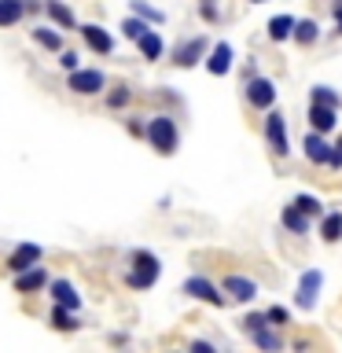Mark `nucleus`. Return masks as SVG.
<instances>
[{"mask_svg":"<svg viewBox=\"0 0 342 353\" xmlns=\"http://www.w3.org/2000/svg\"><path fill=\"white\" fill-rule=\"evenodd\" d=\"M159 272H162L159 258H154L151 250H137L132 254V269L125 272V283L132 291H148V287H154V280H159Z\"/></svg>","mask_w":342,"mask_h":353,"instance_id":"obj_1","label":"nucleus"},{"mask_svg":"<svg viewBox=\"0 0 342 353\" xmlns=\"http://www.w3.org/2000/svg\"><path fill=\"white\" fill-rule=\"evenodd\" d=\"M148 140L159 154H173L177 143H181V132H177V121L170 114H159L148 121Z\"/></svg>","mask_w":342,"mask_h":353,"instance_id":"obj_2","label":"nucleus"},{"mask_svg":"<svg viewBox=\"0 0 342 353\" xmlns=\"http://www.w3.org/2000/svg\"><path fill=\"white\" fill-rule=\"evenodd\" d=\"M243 331L250 335V342L258 350H283V339L272 331V320L265 316V313H250V316H243Z\"/></svg>","mask_w":342,"mask_h":353,"instance_id":"obj_3","label":"nucleus"},{"mask_svg":"<svg viewBox=\"0 0 342 353\" xmlns=\"http://www.w3.org/2000/svg\"><path fill=\"white\" fill-rule=\"evenodd\" d=\"M103 85H107V77L99 70H70V77H66V88L77 96H96Z\"/></svg>","mask_w":342,"mask_h":353,"instance_id":"obj_4","label":"nucleus"},{"mask_svg":"<svg viewBox=\"0 0 342 353\" xmlns=\"http://www.w3.org/2000/svg\"><path fill=\"white\" fill-rule=\"evenodd\" d=\"M320 283H324V272H320V269H309V272H302V280H298V294H294V302L302 305V309H313V305H316V294H320Z\"/></svg>","mask_w":342,"mask_h":353,"instance_id":"obj_5","label":"nucleus"},{"mask_svg":"<svg viewBox=\"0 0 342 353\" xmlns=\"http://www.w3.org/2000/svg\"><path fill=\"white\" fill-rule=\"evenodd\" d=\"M247 99H250V107L269 110L276 103V85L269 81V77H250L247 81Z\"/></svg>","mask_w":342,"mask_h":353,"instance_id":"obj_6","label":"nucleus"},{"mask_svg":"<svg viewBox=\"0 0 342 353\" xmlns=\"http://www.w3.org/2000/svg\"><path fill=\"white\" fill-rule=\"evenodd\" d=\"M184 294L199 298V302H210V305H225V294H221L210 280H203V276H192V280H184Z\"/></svg>","mask_w":342,"mask_h":353,"instance_id":"obj_7","label":"nucleus"},{"mask_svg":"<svg viewBox=\"0 0 342 353\" xmlns=\"http://www.w3.org/2000/svg\"><path fill=\"white\" fill-rule=\"evenodd\" d=\"M37 261H41L37 243H19V247L11 250V258H8V272H22V269H30V265H37Z\"/></svg>","mask_w":342,"mask_h":353,"instance_id":"obj_8","label":"nucleus"},{"mask_svg":"<svg viewBox=\"0 0 342 353\" xmlns=\"http://www.w3.org/2000/svg\"><path fill=\"white\" fill-rule=\"evenodd\" d=\"M81 37H85V44L92 52H99V55H110L114 52V37L103 30V26H96V22H88V26H81Z\"/></svg>","mask_w":342,"mask_h":353,"instance_id":"obj_9","label":"nucleus"},{"mask_svg":"<svg viewBox=\"0 0 342 353\" xmlns=\"http://www.w3.org/2000/svg\"><path fill=\"white\" fill-rule=\"evenodd\" d=\"M309 125L316 132H331L339 125V107H328V103H309Z\"/></svg>","mask_w":342,"mask_h":353,"instance_id":"obj_10","label":"nucleus"},{"mask_svg":"<svg viewBox=\"0 0 342 353\" xmlns=\"http://www.w3.org/2000/svg\"><path fill=\"white\" fill-rule=\"evenodd\" d=\"M44 283H48V272H44L41 265H30V269H22V272H15V291H19V294L41 291Z\"/></svg>","mask_w":342,"mask_h":353,"instance_id":"obj_11","label":"nucleus"},{"mask_svg":"<svg viewBox=\"0 0 342 353\" xmlns=\"http://www.w3.org/2000/svg\"><path fill=\"white\" fill-rule=\"evenodd\" d=\"M265 137H269V143H272L276 154H287V151H291V148H287V125H283V118L276 114V110L265 118Z\"/></svg>","mask_w":342,"mask_h":353,"instance_id":"obj_12","label":"nucleus"},{"mask_svg":"<svg viewBox=\"0 0 342 353\" xmlns=\"http://www.w3.org/2000/svg\"><path fill=\"white\" fill-rule=\"evenodd\" d=\"M203 52H206V37H192L173 52V63L177 66H195L199 59H203Z\"/></svg>","mask_w":342,"mask_h":353,"instance_id":"obj_13","label":"nucleus"},{"mask_svg":"<svg viewBox=\"0 0 342 353\" xmlns=\"http://www.w3.org/2000/svg\"><path fill=\"white\" fill-rule=\"evenodd\" d=\"M328 154H331V143L324 140V132H305V159L316 162V165H328Z\"/></svg>","mask_w":342,"mask_h":353,"instance_id":"obj_14","label":"nucleus"},{"mask_svg":"<svg viewBox=\"0 0 342 353\" xmlns=\"http://www.w3.org/2000/svg\"><path fill=\"white\" fill-rule=\"evenodd\" d=\"M225 291L236 298V302H254V298H258V283L247 280V276H228V280H225Z\"/></svg>","mask_w":342,"mask_h":353,"instance_id":"obj_15","label":"nucleus"},{"mask_svg":"<svg viewBox=\"0 0 342 353\" xmlns=\"http://www.w3.org/2000/svg\"><path fill=\"white\" fill-rule=\"evenodd\" d=\"M206 70L210 74H228L232 70V44H214V48H210V59H206Z\"/></svg>","mask_w":342,"mask_h":353,"instance_id":"obj_16","label":"nucleus"},{"mask_svg":"<svg viewBox=\"0 0 342 353\" xmlns=\"http://www.w3.org/2000/svg\"><path fill=\"white\" fill-rule=\"evenodd\" d=\"M48 291H52V298H55L59 305H66V309H74V313H77L81 298H77V291H74V283H70V280H52V283H48Z\"/></svg>","mask_w":342,"mask_h":353,"instance_id":"obj_17","label":"nucleus"},{"mask_svg":"<svg viewBox=\"0 0 342 353\" xmlns=\"http://www.w3.org/2000/svg\"><path fill=\"white\" fill-rule=\"evenodd\" d=\"M280 221H283V228H291V232H294V236H305V232H309V214H305V210H298L294 203H291V206H283Z\"/></svg>","mask_w":342,"mask_h":353,"instance_id":"obj_18","label":"nucleus"},{"mask_svg":"<svg viewBox=\"0 0 342 353\" xmlns=\"http://www.w3.org/2000/svg\"><path fill=\"white\" fill-rule=\"evenodd\" d=\"M44 11H48V19L59 30H74V11L66 8V4H59V0H44Z\"/></svg>","mask_w":342,"mask_h":353,"instance_id":"obj_19","label":"nucleus"},{"mask_svg":"<svg viewBox=\"0 0 342 353\" xmlns=\"http://www.w3.org/2000/svg\"><path fill=\"white\" fill-rule=\"evenodd\" d=\"M52 327L55 331H77V327H81V324H77V316H74V309H66V305H59V302H55V309H52Z\"/></svg>","mask_w":342,"mask_h":353,"instance_id":"obj_20","label":"nucleus"},{"mask_svg":"<svg viewBox=\"0 0 342 353\" xmlns=\"http://www.w3.org/2000/svg\"><path fill=\"white\" fill-rule=\"evenodd\" d=\"M320 236H324V243H339L342 239V214L339 210L324 214V221H320Z\"/></svg>","mask_w":342,"mask_h":353,"instance_id":"obj_21","label":"nucleus"},{"mask_svg":"<svg viewBox=\"0 0 342 353\" xmlns=\"http://www.w3.org/2000/svg\"><path fill=\"white\" fill-rule=\"evenodd\" d=\"M26 15V0H0V26H15Z\"/></svg>","mask_w":342,"mask_h":353,"instance_id":"obj_22","label":"nucleus"},{"mask_svg":"<svg viewBox=\"0 0 342 353\" xmlns=\"http://www.w3.org/2000/svg\"><path fill=\"white\" fill-rule=\"evenodd\" d=\"M30 33H33V41H37L41 48H48V52H63V33H59V30L37 26V30H30Z\"/></svg>","mask_w":342,"mask_h":353,"instance_id":"obj_23","label":"nucleus"},{"mask_svg":"<svg viewBox=\"0 0 342 353\" xmlns=\"http://www.w3.org/2000/svg\"><path fill=\"white\" fill-rule=\"evenodd\" d=\"M137 44H140V55H143V59H162V37H159L154 30H148Z\"/></svg>","mask_w":342,"mask_h":353,"instance_id":"obj_24","label":"nucleus"},{"mask_svg":"<svg viewBox=\"0 0 342 353\" xmlns=\"http://www.w3.org/2000/svg\"><path fill=\"white\" fill-rule=\"evenodd\" d=\"M291 33H294V19H291V15L269 19V37H272V41H287Z\"/></svg>","mask_w":342,"mask_h":353,"instance_id":"obj_25","label":"nucleus"},{"mask_svg":"<svg viewBox=\"0 0 342 353\" xmlns=\"http://www.w3.org/2000/svg\"><path fill=\"white\" fill-rule=\"evenodd\" d=\"M291 37H294L298 44H313V41L320 37V26H316L313 19H302V22H294V33H291Z\"/></svg>","mask_w":342,"mask_h":353,"instance_id":"obj_26","label":"nucleus"},{"mask_svg":"<svg viewBox=\"0 0 342 353\" xmlns=\"http://www.w3.org/2000/svg\"><path fill=\"white\" fill-rule=\"evenodd\" d=\"M121 33H125L129 41H140L143 33H148V19H140V15H132V19H125V22H121Z\"/></svg>","mask_w":342,"mask_h":353,"instance_id":"obj_27","label":"nucleus"},{"mask_svg":"<svg viewBox=\"0 0 342 353\" xmlns=\"http://www.w3.org/2000/svg\"><path fill=\"white\" fill-rule=\"evenodd\" d=\"M309 103H328V107H339V92L328 85H316L313 92H309Z\"/></svg>","mask_w":342,"mask_h":353,"instance_id":"obj_28","label":"nucleus"},{"mask_svg":"<svg viewBox=\"0 0 342 353\" xmlns=\"http://www.w3.org/2000/svg\"><path fill=\"white\" fill-rule=\"evenodd\" d=\"M294 206H298V210H305L309 217H320V214H324V206H320V199H316V195H305V192L294 199Z\"/></svg>","mask_w":342,"mask_h":353,"instance_id":"obj_29","label":"nucleus"},{"mask_svg":"<svg viewBox=\"0 0 342 353\" xmlns=\"http://www.w3.org/2000/svg\"><path fill=\"white\" fill-rule=\"evenodd\" d=\"M132 15H140V19H148V22H162V19H165L159 8L143 4V0H132Z\"/></svg>","mask_w":342,"mask_h":353,"instance_id":"obj_30","label":"nucleus"},{"mask_svg":"<svg viewBox=\"0 0 342 353\" xmlns=\"http://www.w3.org/2000/svg\"><path fill=\"white\" fill-rule=\"evenodd\" d=\"M265 316H269L272 324L280 327V324H287V320H291V309H287V305H272V309H269V313H265Z\"/></svg>","mask_w":342,"mask_h":353,"instance_id":"obj_31","label":"nucleus"},{"mask_svg":"<svg viewBox=\"0 0 342 353\" xmlns=\"http://www.w3.org/2000/svg\"><path fill=\"white\" fill-rule=\"evenodd\" d=\"M107 103H110V107H114V110H118V107H125V103H129V88H121V85H118V88H114V92H110V96H107Z\"/></svg>","mask_w":342,"mask_h":353,"instance_id":"obj_32","label":"nucleus"},{"mask_svg":"<svg viewBox=\"0 0 342 353\" xmlns=\"http://www.w3.org/2000/svg\"><path fill=\"white\" fill-rule=\"evenodd\" d=\"M328 165H335V170H342V137L331 143V154H328Z\"/></svg>","mask_w":342,"mask_h":353,"instance_id":"obj_33","label":"nucleus"},{"mask_svg":"<svg viewBox=\"0 0 342 353\" xmlns=\"http://www.w3.org/2000/svg\"><path fill=\"white\" fill-rule=\"evenodd\" d=\"M59 66H63V70H77V55L74 52H63L59 55Z\"/></svg>","mask_w":342,"mask_h":353,"instance_id":"obj_34","label":"nucleus"},{"mask_svg":"<svg viewBox=\"0 0 342 353\" xmlns=\"http://www.w3.org/2000/svg\"><path fill=\"white\" fill-rule=\"evenodd\" d=\"M335 22H339V30H342V0H335Z\"/></svg>","mask_w":342,"mask_h":353,"instance_id":"obj_35","label":"nucleus"},{"mask_svg":"<svg viewBox=\"0 0 342 353\" xmlns=\"http://www.w3.org/2000/svg\"><path fill=\"white\" fill-rule=\"evenodd\" d=\"M250 4H265V0H250Z\"/></svg>","mask_w":342,"mask_h":353,"instance_id":"obj_36","label":"nucleus"}]
</instances>
